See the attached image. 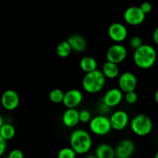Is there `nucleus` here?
Listing matches in <instances>:
<instances>
[{
    "instance_id": "f257e3e1",
    "label": "nucleus",
    "mask_w": 158,
    "mask_h": 158,
    "mask_svg": "<svg viewBox=\"0 0 158 158\" xmlns=\"http://www.w3.org/2000/svg\"><path fill=\"white\" fill-rule=\"evenodd\" d=\"M157 51L150 44L143 43L140 47L135 50L133 54V60L138 68L148 70L152 68L157 61Z\"/></svg>"
},
{
    "instance_id": "f03ea898",
    "label": "nucleus",
    "mask_w": 158,
    "mask_h": 158,
    "mask_svg": "<svg viewBox=\"0 0 158 158\" xmlns=\"http://www.w3.org/2000/svg\"><path fill=\"white\" fill-rule=\"evenodd\" d=\"M69 144L77 154H86L92 148V136L86 130L77 129L71 133Z\"/></svg>"
},
{
    "instance_id": "7ed1b4c3",
    "label": "nucleus",
    "mask_w": 158,
    "mask_h": 158,
    "mask_svg": "<svg viewBox=\"0 0 158 158\" xmlns=\"http://www.w3.org/2000/svg\"><path fill=\"white\" fill-rule=\"evenodd\" d=\"M106 80V77L101 70L97 69L84 74L82 79V87L86 93L97 94L103 89Z\"/></svg>"
},
{
    "instance_id": "20e7f679",
    "label": "nucleus",
    "mask_w": 158,
    "mask_h": 158,
    "mask_svg": "<svg viewBox=\"0 0 158 158\" xmlns=\"http://www.w3.org/2000/svg\"><path fill=\"white\" fill-rule=\"evenodd\" d=\"M131 130L138 136H147L151 133L154 127L152 120L146 114L140 113L132 118L130 122Z\"/></svg>"
},
{
    "instance_id": "39448f33",
    "label": "nucleus",
    "mask_w": 158,
    "mask_h": 158,
    "mask_svg": "<svg viewBox=\"0 0 158 158\" xmlns=\"http://www.w3.org/2000/svg\"><path fill=\"white\" fill-rule=\"evenodd\" d=\"M89 128L94 134L100 136H106L113 129L110 117L102 114L92 118L89 122Z\"/></svg>"
},
{
    "instance_id": "423d86ee",
    "label": "nucleus",
    "mask_w": 158,
    "mask_h": 158,
    "mask_svg": "<svg viewBox=\"0 0 158 158\" xmlns=\"http://www.w3.org/2000/svg\"><path fill=\"white\" fill-rule=\"evenodd\" d=\"M127 57V49L121 43H114L109 46L106 52V60L117 64L124 61Z\"/></svg>"
},
{
    "instance_id": "0eeeda50",
    "label": "nucleus",
    "mask_w": 158,
    "mask_h": 158,
    "mask_svg": "<svg viewBox=\"0 0 158 158\" xmlns=\"http://www.w3.org/2000/svg\"><path fill=\"white\" fill-rule=\"evenodd\" d=\"M146 14L142 11L140 6L128 7L123 12V20L130 26H140L144 22Z\"/></svg>"
},
{
    "instance_id": "6e6552de",
    "label": "nucleus",
    "mask_w": 158,
    "mask_h": 158,
    "mask_svg": "<svg viewBox=\"0 0 158 158\" xmlns=\"http://www.w3.org/2000/svg\"><path fill=\"white\" fill-rule=\"evenodd\" d=\"M109 38L114 43H121L124 41L128 36V31L126 26L120 22L111 23L107 29Z\"/></svg>"
},
{
    "instance_id": "1a4fd4ad",
    "label": "nucleus",
    "mask_w": 158,
    "mask_h": 158,
    "mask_svg": "<svg viewBox=\"0 0 158 158\" xmlns=\"http://www.w3.org/2000/svg\"><path fill=\"white\" fill-rule=\"evenodd\" d=\"M118 85L123 93L135 91L137 86V76L131 71H125L119 76Z\"/></svg>"
},
{
    "instance_id": "9d476101",
    "label": "nucleus",
    "mask_w": 158,
    "mask_h": 158,
    "mask_svg": "<svg viewBox=\"0 0 158 158\" xmlns=\"http://www.w3.org/2000/svg\"><path fill=\"white\" fill-rule=\"evenodd\" d=\"M112 129L116 131L123 130L130 123V117L128 113L124 110H117L110 116Z\"/></svg>"
},
{
    "instance_id": "9b49d317",
    "label": "nucleus",
    "mask_w": 158,
    "mask_h": 158,
    "mask_svg": "<svg viewBox=\"0 0 158 158\" xmlns=\"http://www.w3.org/2000/svg\"><path fill=\"white\" fill-rule=\"evenodd\" d=\"M19 95L15 90L7 89L2 94V106L7 111H13L16 109L19 105Z\"/></svg>"
},
{
    "instance_id": "f8f14e48",
    "label": "nucleus",
    "mask_w": 158,
    "mask_h": 158,
    "mask_svg": "<svg viewBox=\"0 0 158 158\" xmlns=\"http://www.w3.org/2000/svg\"><path fill=\"white\" fill-rule=\"evenodd\" d=\"M124 93L119 88H112L105 92L101 101L110 108H114L121 103L124 99Z\"/></svg>"
},
{
    "instance_id": "ddd939ff",
    "label": "nucleus",
    "mask_w": 158,
    "mask_h": 158,
    "mask_svg": "<svg viewBox=\"0 0 158 158\" xmlns=\"http://www.w3.org/2000/svg\"><path fill=\"white\" fill-rule=\"evenodd\" d=\"M83 99L82 91L77 88H73L65 92L63 104L66 108H77L82 103Z\"/></svg>"
},
{
    "instance_id": "4468645a",
    "label": "nucleus",
    "mask_w": 158,
    "mask_h": 158,
    "mask_svg": "<svg viewBox=\"0 0 158 158\" xmlns=\"http://www.w3.org/2000/svg\"><path fill=\"white\" fill-rule=\"evenodd\" d=\"M136 150L134 141L130 139H121L115 148L117 158H131Z\"/></svg>"
},
{
    "instance_id": "2eb2a0df",
    "label": "nucleus",
    "mask_w": 158,
    "mask_h": 158,
    "mask_svg": "<svg viewBox=\"0 0 158 158\" xmlns=\"http://www.w3.org/2000/svg\"><path fill=\"white\" fill-rule=\"evenodd\" d=\"M62 122L67 128H73L80 121V111L77 108H66L62 115Z\"/></svg>"
},
{
    "instance_id": "dca6fc26",
    "label": "nucleus",
    "mask_w": 158,
    "mask_h": 158,
    "mask_svg": "<svg viewBox=\"0 0 158 158\" xmlns=\"http://www.w3.org/2000/svg\"><path fill=\"white\" fill-rule=\"evenodd\" d=\"M67 41L70 45L72 50L74 52L82 53L86 50L87 47V42L86 39L80 34L74 33L69 36Z\"/></svg>"
},
{
    "instance_id": "f3484780",
    "label": "nucleus",
    "mask_w": 158,
    "mask_h": 158,
    "mask_svg": "<svg viewBox=\"0 0 158 158\" xmlns=\"http://www.w3.org/2000/svg\"><path fill=\"white\" fill-rule=\"evenodd\" d=\"M97 158H117L115 149L108 143H100L95 150Z\"/></svg>"
},
{
    "instance_id": "a211bd4d",
    "label": "nucleus",
    "mask_w": 158,
    "mask_h": 158,
    "mask_svg": "<svg viewBox=\"0 0 158 158\" xmlns=\"http://www.w3.org/2000/svg\"><path fill=\"white\" fill-rule=\"evenodd\" d=\"M101 71L107 79H115L120 76V68L118 64L107 60L103 64Z\"/></svg>"
},
{
    "instance_id": "6ab92c4d",
    "label": "nucleus",
    "mask_w": 158,
    "mask_h": 158,
    "mask_svg": "<svg viewBox=\"0 0 158 158\" xmlns=\"http://www.w3.org/2000/svg\"><path fill=\"white\" fill-rule=\"evenodd\" d=\"M97 60L91 56H84L80 60V68L85 74L97 70Z\"/></svg>"
},
{
    "instance_id": "aec40b11",
    "label": "nucleus",
    "mask_w": 158,
    "mask_h": 158,
    "mask_svg": "<svg viewBox=\"0 0 158 158\" xmlns=\"http://www.w3.org/2000/svg\"><path fill=\"white\" fill-rule=\"evenodd\" d=\"M15 129L12 123L5 122L0 126V137L6 140H10L15 136Z\"/></svg>"
},
{
    "instance_id": "412c9836",
    "label": "nucleus",
    "mask_w": 158,
    "mask_h": 158,
    "mask_svg": "<svg viewBox=\"0 0 158 158\" xmlns=\"http://www.w3.org/2000/svg\"><path fill=\"white\" fill-rule=\"evenodd\" d=\"M72 51L70 45L68 43L67 40H63V41L60 42L56 48V54L58 55V57H61V58H66L67 57H69Z\"/></svg>"
},
{
    "instance_id": "4be33fe9",
    "label": "nucleus",
    "mask_w": 158,
    "mask_h": 158,
    "mask_svg": "<svg viewBox=\"0 0 158 158\" xmlns=\"http://www.w3.org/2000/svg\"><path fill=\"white\" fill-rule=\"evenodd\" d=\"M65 92L60 88H54L51 90L49 94V99L51 102L54 104L63 103Z\"/></svg>"
},
{
    "instance_id": "5701e85b",
    "label": "nucleus",
    "mask_w": 158,
    "mask_h": 158,
    "mask_svg": "<svg viewBox=\"0 0 158 158\" xmlns=\"http://www.w3.org/2000/svg\"><path fill=\"white\" fill-rule=\"evenodd\" d=\"M77 153L71 147L60 149L57 154V158H76Z\"/></svg>"
},
{
    "instance_id": "b1692460",
    "label": "nucleus",
    "mask_w": 158,
    "mask_h": 158,
    "mask_svg": "<svg viewBox=\"0 0 158 158\" xmlns=\"http://www.w3.org/2000/svg\"><path fill=\"white\" fill-rule=\"evenodd\" d=\"M124 100L129 105H134L138 100V95L135 91L124 93Z\"/></svg>"
},
{
    "instance_id": "393cba45",
    "label": "nucleus",
    "mask_w": 158,
    "mask_h": 158,
    "mask_svg": "<svg viewBox=\"0 0 158 158\" xmlns=\"http://www.w3.org/2000/svg\"><path fill=\"white\" fill-rule=\"evenodd\" d=\"M143 44V40L140 36H134L131 38L129 42V45L133 50H137Z\"/></svg>"
},
{
    "instance_id": "a878e982",
    "label": "nucleus",
    "mask_w": 158,
    "mask_h": 158,
    "mask_svg": "<svg viewBox=\"0 0 158 158\" xmlns=\"http://www.w3.org/2000/svg\"><path fill=\"white\" fill-rule=\"evenodd\" d=\"M92 118L91 112L88 109L83 108L80 111V121L82 123H89Z\"/></svg>"
},
{
    "instance_id": "bb28decb",
    "label": "nucleus",
    "mask_w": 158,
    "mask_h": 158,
    "mask_svg": "<svg viewBox=\"0 0 158 158\" xmlns=\"http://www.w3.org/2000/svg\"><path fill=\"white\" fill-rule=\"evenodd\" d=\"M8 158H24V154L22 150L19 149H14L9 152Z\"/></svg>"
},
{
    "instance_id": "cd10ccee",
    "label": "nucleus",
    "mask_w": 158,
    "mask_h": 158,
    "mask_svg": "<svg viewBox=\"0 0 158 158\" xmlns=\"http://www.w3.org/2000/svg\"><path fill=\"white\" fill-rule=\"evenodd\" d=\"M140 9H142L143 12L145 14H148L151 12L152 10V5L149 2H143V3H141V5L140 6Z\"/></svg>"
},
{
    "instance_id": "c85d7f7f",
    "label": "nucleus",
    "mask_w": 158,
    "mask_h": 158,
    "mask_svg": "<svg viewBox=\"0 0 158 158\" xmlns=\"http://www.w3.org/2000/svg\"><path fill=\"white\" fill-rule=\"evenodd\" d=\"M7 148V140L0 137V156H2Z\"/></svg>"
},
{
    "instance_id": "c756f323",
    "label": "nucleus",
    "mask_w": 158,
    "mask_h": 158,
    "mask_svg": "<svg viewBox=\"0 0 158 158\" xmlns=\"http://www.w3.org/2000/svg\"><path fill=\"white\" fill-rule=\"evenodd\" d=\"M153 40L155 44L158 46V26L154 29V33H153Z\"/></svg>"
},
{
    "instance_id": "7c9ffc66",
    "label": "nucleus",
    "mask_w": 158,
    "mask_h": 158,
    "mask_svg": "<svg viewBox=\"0 0 158 158\" xmlns=\"http://www.w3.org/2000/svg\"><path fill=\"white\" fill-rule=\"evenodd\" d=\"M154 101H155L156 104L158 105V88L156 90L155 93H154Z\"/></svg>"
},
{
    "instance_id": "2f4dec72",
    "label": "nucleus",
    "mask_w": 158,
    "mask_h": 158,
    "mask_svg": "<svg viewBox=\"0 0 158 158\" xmlns=\"http://www.w3.org/2000/svg\"><path fill=\"white\" fill-rule=\"evenodd\" d=\"M85 158H97V157L95 155V153H94V154H87L86 156H85Z\"/></svg>"
},
{
    "instance_id": "473e14b6",
    "label": "nucleus",
    "mask_w": 158,
    "mask_h": 158,
    "mask_svg": "<svg viewBox=\"0 0 158 158\" xmlns=\"http://www.w3.org/2000/svg\"><path fill=\"white\" fill-rule=\"evenodd\" d=\"M154 158H158V150L156 152L155 155H154Z\"/></svg>"
}]
</instances>
